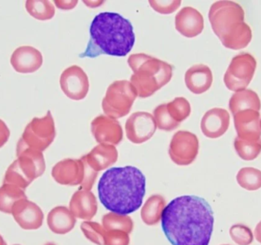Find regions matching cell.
Listing matches in <instances>:
<instances>
[{
	"mask_svg": "<svg viewBox=\"0 0 261 245\" xmlns=\"http://www.w3.org/2000/svg\"><path fill=\"white\" fill-rule=\"evenodd\" d=\"M161 226L173 245H208L214 215L206 200L196 195H182L164 209Z\"/></svg>",
	"mask_w": 261,
	"mask_h": 245,
	"instance_id": "cell-1",
	"label": "cell"
},
{
	"mask_svg": "<svg viewBox=\"0 0 261 245\" xmlns=\"http://www.w3.org/2000/svg\"><path fill=\"white\" fill-rule=\"evenodd\" d=\"M145 192V176L135 166L108 169L98 184L101 203L106 209L120 215H128L139 209Z\"/></svg>",
	"mask_w": 261,
	"mask_h": 245,
	"instance_id": "cell-2",
	"label": "cell"
},
{
	"mask_svg": "<svg viewBox=\"0 0 261 245\" xmlns=\"http://www.w3.org/2000/svg\"><path fill=\"white\" fill-rule=\"evenodd\" d=\"M90 35L81 58H96L101 55L124 57L135 42L132 23L117 12H104L96 15L90 26Z\"/></svg>",
	"mask_w": 261,
	"mask_h": 245,
	"instance_id": "cell-3",
	"label": "cell"
},
{
	"mask_svg": "<svg viewBox=\"0 0 261 245\" xmlns=\"http://www.w3.org/2000/svg\"><path fill=\"white\" fill-rule=\"evenodd\" d=\"M208 19L213 32L228 49H244L252 39V31L245 23V11L236 2L224 0L213 3Z\"/></svg>",
	"mask_w": 261,
	"mask_h": 245,
	"instance_id": "cell-4",
	"label": "cell"
},
{
	"mask_svg": "<svg viewBox=\"0 0 261 245\" xmlns=\"http://www.w3.org/2000/svg\"><path fill=\"white\" fill-rule=\"evenodd\" d=\"M128 64L133 71L130 82L139 98L152 96L168 84L173 76L171 64L147 54H132Z\"/></svg>",
	"mask_w": 261,
	"mask_h": 245,
	"instance_id": "cell-5",
	"label": "cell"
},
{
	"mask_svg": "<svg viewBox=\"0 0 261 245\" xmlns=\"http://www.w3.org/2000/svg\"><path fill=\"white\" fill-rule=\"evenodd\" d=\"M15 160L6 170L3 183L12 184L25 190L29 185L44 174L45 160L42 152L34 149H16Z\"/></svg>",
	"mask_w": 261,
	"mask_h": 245,
	"instance_id": "cell-6",
	"label": "cell"
},
{
	"mask_svg": "<svg viewBox=\"0 0 261 245\" xmlns=\"http://www.w3.org/2000/svg\"><path fill=\"white\" fill-rule=\"evenodd\" d=\"M99 172L93 170L82 157L78 160L65 159L58 162L51 171L54 180L63 186H80L90 191Z\"/></svg>",
	"mask_w": 261,
	"mask_h": 245,
	"instance_id": "cell-7",
	"label": "cell"
},
{
	"mask_svg": "<svg viewBox=\"0 0 261 245\" xmlns=\"http://www.w3.org/2000/svg\"><path fill=\"white\" fill-rule=\"evenodd\" d=\"M56 137L53 116L50 110L43 118H35L26 126L17 143L16 149H31L43 152L50 146Z\"/></svg>",
	"mask_w": 261,
	"mask_h": 245,
	"instance_id": "cell-8",
	"label": "cell"
},
{
	"mask_svg": "<svg viewBox=\"0 0 261 245\" xmlns=\"http://www.w3.org/2000/svg\"><path fill=\"white\" fill-rule=\"evenodd\" d=\"M136 90L130 81L118 80L112 83L102 99L104 114L113 119L123 118L129 114L136 99Z\"/></svg>",
	"mask_w": 261,
	"mask_h": 245,
	"instance_id": "cell-9",
	"label": "cell"
},
{
	"mask_svg": "<svg viewBox=\"0 0 261 245\" xmlns=\"http://www.w3.org/2000/svg\"><path fill=\"white\" fill-rule=\"evenodd\" d=\"M257 68L255 58L249 53H241L231 59L224 75L227 88L233 92L245 90L254 77Z\"/></svg>",
	"mask_w": 261,
	"mask_h": 245,
	"instance_id": "cell-10",
	"label": "cell"
},
{
	"mask_svg": "<svg viewBox=\"0 0 261 245\" xmlns=\"http://www.w3.org/2000/svg\"><path fill=\"white\" fill-rule=\"evenodd\" d=\"M199 139L190 131L179 130L172 137L169 155L178 166H189L199 153Z\"/></svg>",
	"mask_w": 261,
	"mask_h": 245,
	"instance_id": "cell-11",
	"label": "cell"
},
{
	"mask_svg": "<svg viewBox=\"0 0 261 245\" xmlns=\"http://www.w3.org/2000/svg\"><path fill=\"white\" fill-rule=\"evenodd\" d=\"M60 85L67 98L73 101H81L84 99L88 94L90 81L82 68L72 65L61 74Z\"/></svg>",
	"mask_w": 261,
	"mask_h": 245,
	"instance_id": "cell-12",
	"label": "cell"
},
{
	"mask_svg": "<svg viewBox=\"0 0 261 245\" xmlns=\"http://www.w3.org/2000/svg\"><path fill=\"white\" fill-rule=\"evenodd\" d=\"M156 128L154 118L147 112H135L125 123L127 138L135 144H141L150 140L156 132Z\"/></svg>",
	"mask_w": 261,
	"mask_h": 245,
	"instance_id": "cell-13",
	"label": "cell"
},
{
	"mask_svg": "<svg viewBox=\"0 0 261 245\" xmlns=\"http://www.w3.org/2000/svg\"><path fill=\"white\" fill-rule=\"evenodd\" d=\"M91 132L99 144L116 146L123 138V129L120 123L107 115H99L92 121Z\"/></svg>",
	"mask_w": 261,
	"mask_h": 245,
	"instance_id": "cell-14",
	"label": "cell"
},
{
	"mask_svg": "<svg viewBox=\"0 0 261 245\" xmlns=\"http://www.w3.org/2000/svg\"><path fill=\"white\" fill-rule=\"evenodd\" d=\"M12 215L17 224L24 230H37L42 226L44 213L41 208L28 198L15 203Z\"/></svg>",
	"mask_w": 261,
	"mask_h": 245,
	"instance_id": "cell-15",
	"label": "cell"
},
{
	"mask_svg": "<svg viewBox=\"0 0 261 245\" xmlns=\"http://www.w3.org/2000/svg\"><path fill=\"white\" fill-rule=\"evenodd\" d=\"M10 63L14 70L18 73H34L42 65L43 56L35 48L21 46L14 51Z\"/></svg>",
	"mask_w": 261,
	"mask_h": 245,
	"instance_id": "cell-16",
	"label": "cell"
},
{
	"mask_svg": "<svg viewBox=\"0 0 261 245\" xmlns=\"http://www.w3.org/2000/svg\"><path fill=\"white\" fill-rule=\"evenodd\" d=\"M175 27L184 36L194 38L203 31V16L195 8L186 6L175 16Z\"/></svg>",
	"mask_w": 261,
	"mask_h": 245,
	"instance_id": "cell-17",
	"label": "cell"
},
{
	"mask_svg": "<svg viewBox=\"0 0 261 245\" xmlns=\"http://www.w3.org/2000/svg\"><path fill=\"white\" fill-rule=\"evenodd\" d=\"M230 124V115L228 110L215 107L208 110L202 117L201 129L208 138L216 139L222 137L228 130Z\"/></svg>",
	"mask_w": 261,
	"mask_h": 245,
	"instance_id": "cell-18",
	"label": "cell"
},
{
	"mask_svg": "<svg viewBox=\"0 0 261 245\" xmlns=\"http://www.w3.org/2000/svg\"><path fill=\"white\" fill-rule=\"evenodd\" d=\"M234 127L239 138L246 140L260 139V115L254 110H245L234 115Z\"/></svg>",
	"mask_w": 261,
	"mask_h": 245,
	"instance_id": "cell-19",
	"label": "cell"
},
{
	"mask_svg": "<svg viewBox=\"0 0 261 245\" xmlns=\"http://www.w3.org/2000/svg\"><path fill=\"white\" fill-rule=\"evenodd\" d=\"M70 210L75 218L91 220L98 210V203L93 192L80 189L74 192L70 202Z\"/></svg>",
	"mask_w": 261,
	"mask_h": 245,
	"instance_id": "cell-20",
	"label": "cell"
},
{
	"mask_svg": "<svg viewBox=\"0 0 261 245\" xmlns=\"http://www.w3.org/2000/svg\"><path fill=\"white\" fill-rule=\"evenodd\" d=\"M186 86L195 95L207 92L213 81V72L208 66L203 64H194L186 72Z\"/></svg>",
	"mask_w": 261,
	"mask_h": 245,
	"instance_id": "cell-21",
	"label": "cell"
},
{
	"mask_svg": "<svg viewBox=\"0 0 261 245\" xmlns=\"http://www.w3.org/2000/svg\"><path fill=\"white\" fill-rule=\"evenodd\" d=\"M119 153L116 146L109 144H99L88 154L82 157L87 164L96 172L107 169L117 162Z\"/></svg>",
	"mask_w": 261,
	"mask_h": 245,
	"instance_id": "cell-22",
	"label": "cell"
},
{
	"mask_svg": "<svg viewBox=\"0 0 261 245\" xmlns=\"http://www.w3.org/2000/svg\"><path fill=\"white\" fill-rule=\"evenodd\" d=\"M47 222L52 232L65 235L73 230L76 220L70 209L65 206H57L49 212Z\"/></svg>",
	"mask_w": 261,
	"mask_h": 245,
	"instance_id": "cell-23",
	"label": "cell"
},
{
	"mask_svg": "<svg viewBox=\"0 0 261 245\" xmlns=\"http://www.w3.org/2000/svg\"><path fill=\"white\" fill-rule=\"evenodd\" d=\"M260 108V98L251 89L236 92L230 98L229 109L233 116L242 110H254L259 112Z\"/></svg>",
	"mask_w": 261,
	"mask_h": 245,
	"instance_id": "cell-24",
	"label": "cell"
},
{
	"mask_svg": "<svg viewBox=\"0 0 261 245\" xmlns=\"http://www.w3.org/2000/svg\"><path fill=\"white\" fill-rule=\"evenodd\" d=\"M166 207V200L162 195H153L147 198L141 209L143 222L147 226H155L161 221Z\"/></svg>",
	"mask_w": 261,
	"mask_h": 245,
	"instance_id": "cell-25",
	"label": "cell"
},
{
	"mask_svg": "<svg viewBox=\"0 0 261 245\" xmlns=\"http://www.w3.org/2000/svg\"><path fill=\"white\" fill-rule=\"evenodd\" d=\"M27 198L24 189L12 184H4L0 187V212L12 214L15 203Z\"/></svg>",
	"mask_w": 261,
	"mask_h": 245,
	"instance_id": "cell-26",
	"label": "cell"
},
{
	"mask_svg": "<svg viewBox=\"0 0 261 245\" xmlns=\"http://www.w3.org/2000/svg\"><path fill=\"white\" fill-rule=\"evenodd\" d=\"M25 9L29 15L41 21L51 19L55 15V6L47 0H28Z\"/></svg>",
	"mask_w": 261,
	"mask_h": 245,
	"instance_id": "cell-27",
	"label": "cell"
},
{
	"mask_svg": "<svg viewBox=\"0 0 261 245\" xmlns=\"http://www.w3.org/2000/svg\"><path fill=\"white\" fill-rule=\"evenodd\" d=\"M102 222L106 231H123L129 235L133 230V221L127 215L110 212L102 217Z\"/></svg>",
	"mask_w": 261,
	"mask_h": 245,
	"instance_id": "cell-28",
	"label": "cell"
},
{
	"mask_svg": "<svg viewBox=\"0 0 261 245\" xmlns=\"http://www.w3.org/2000/svg\"><path fill=\"white\" fill-rule=\"evenodd\" d=\"M234 149L238 155L246 161L255 160L261 152V138L257 140H246L234 139Z\"/></svg>",
	"mask_w": 261,
	"mask_h": 245,
	"instance_id": "cell-29",
	"label": "cell"
},
{
	"mask_svg": "<svg viewBox=\"0 0 261 245\" xmlns=\"http://www.w3.org/2000/svg\"><path fill=\"white\" fill-rule=\"evenodd\" d=\"M241 187L248 191L258 190L261 188V171L254 167L242 168L236 176Z\"/></svg>",
	"mask_w": 261,
	"mask_h": 245,
	"instance_id": "cell-30",
	"label": "cell"
},
{
	"mask_svg": "<svg viewBox=\"0 0 261 245\" xmlns=\"http://www.w3.org/2000/svg\"><path fill=\"white\" fill-rule=\"evenodd\" d=\"M166 105L170 118L179 124L187 119L191 114L190 102L182 97L175 98L173 101L166 104Z\"/></svg>",
	"mask_w": 261,
	"mask_h": 245,
	"instance_id": "cell-31",
	"label": "cell"
},
{
	"mask_svg": "<svg viewBox=\"0 0 261 245\" xmlns=\"http://www.w3.org/2000/svg\"><path fill=\"white\" fill-rule=\"evenodd\" d=\"M81 231L87 239L97 245H105L106 230L103 226L94 221H84Z\"/></svg>",
	"mask_w": 261,
	"mask_h": 245,
	"instance_id": "cell-32",
	"label": "cell"
},
{
	"mask_svg": "<svg viewBox=\"0 0 261 245\" xmlns=\"http://www.w3.org/2000/svg\"><path fill=\"white\" fill-rule=\"evenodd\" d=\"M153 116L156 121V126L161 130L172 131L176 129L180 125L170 118L167 112L166 104L158 106L153 110Z\"/></svg>",
	"mask_w": 261,
	"mask_h": 245,
	"instance_id": "cell-33",
	"label": "cell"
},
{
	"mask_svg": "<svg viewBox=\"0 0 261 245\" xmlns=\"http://www.w3.org/2000/svg\"><path fill=\"white\" fill-rule=\"evenodd\" d=\"M229 233L231 239L239 245H250L254 240L251 229L244 225H234L230 229Z\"/></svg>",
	"mask_w": 261,
	"mask_h": 245,
	"instance_id": "cell-34",
	"label": "cell"
},
{
	"mask_svg": "<svg viewBox=\"0 0 261 245\" xmlns=\"http://www.w3.org/2000/svg\"><path fill=\"white\" fill-rule=\"evenodd\" d=\"M148 3L158 13L169 15L177 10L182 2L181 0H149Z\"/></svg>",
	"mask_w": 261,
	"mask_h": 245,
	"instance_id": "cell-35",
	"label": "cell"
},
{
	"mask_svg": "<svg viewBox=\"0 0 261 245\" xmlns=\"http://www.w3.org/2000/svg\"><path fill=\"white\" fill-rule=\"evenodd\" d=\"M129 235L123 231H106L105 245H129Z\"/></svg>",
	"mask_w": 261,
	"mask_h": 245,
	"instance_id": "cell-36",
	"label": "cell"
},
{
	"mask_svg": "<svg viewBox=\"0 0 261 245\" xmlns=\"http://www.w3.org/2000/svg\"><path fill=\"white\" fill-rule=\"evenodd\" d=\"M10 137V131L4 121L0 120V148L3 147Z\"/></svg>",
	"mask_w": 261,
	"mask_h": 245,
	"instance_id": "cell-37",
	"label": "cell"
},
{
	"mask_svg": "<svg viewBox=\"0 0 261 245\" xmlns=\"http://www.w3.org/2000/svg\"><path fill=\"white\" fill-rule=\"evenodd\" d=\"M77 0H55V4L58 9L69 10L73 9L77 5Z\"/></svg>",
	"mask_w": 261,
	"mask_h": 245,
	"instance_id": "cell-38",
	"label": "cell"
},
{
	"mask_svg": "<svg viewBox=\"0 0 261 245\" xmlns=\"http://www.w3.org/2000/svg\"><path fill=\"white\" fill-rule=\"evenodd\" d=\"M254 235H255L256 239L261 244V221L257 225L254 231Z\"/></svg>",
	"mask_w": 261,
	"mask_h": 245,
	"instance_id": "cell-39",
	"label": "cell"
},
{
	"mask_svg": "<svg viewBox=\"0 0 261 245\" xmlns=\"http://www.w3.org/2000/svg\"><path fill=\"white\" fill-rule=\"evenodd\" d=\"M85 4H87L89 7L94 8L98 7V6H101L104 2L102 1H84V2Z\"/></svg>",
	"mask_w": 261,
	"mask_h": 245,
	"instance_id": "cell-40",
	"label": "cell"
},
{
	"mask_svg": "<svg viewBox=\"0 0 261 245\" xmlns=\"http://www.w3.org/2000/svg\"><path fill=\"white\" fill-rule=\"evenodd\" d=\"M0 245H7L1 235H0Z\"/></svg>",
	"mask_w": 261,
	"mask_h": 245,
	"instance_id": "cell-41",
	"label": "cell"
},
{
	"mask_svg": "<svg viewBox=\"0 0 261 245\" xmlns=\"http://www.w3.org/2000/svg\"><path fill=\"white\" fill-rule=\"evenodd\" d=\"M44 245H56V244H54V243H47V244H46Z\"/></svg>",
	"mask_w": 261,
	"mask_h": 245,
	"instance_id": "cell-42",
	"label": "cell"
},
{
	"mask_svg": "<svg viewBox=\"0 0 261 245\" xmlns=\"http://www.w3.org/2000/svg\"><path fill=\"white\" fill-rule=\"evenodd\" d=\"M260 129H261V120H260Z\"/></svg>",
	"mask_w": 261,
	"mask_h": 245,
	"instance_id": "cell-43",
	"label": "cell"
},
{
	"mask_svg": "<svg viewBox=\"0 0 261 245\" xmlns=\"http://www.w3.org/2000/svg\"><path fill=\"white\" fill-rule=\"evenodd\" d=\"M14 245H20V244H14Z\"/></svg>",
	"mask_w": 261,
	"mask_h": 245,
	"instance_id": "cell-44",
	"label": "cell"
},
{
	"mask_svg": "<svg viewBox=\"0 0 261 245\" xmlns=\"http://www.w3.org/2000/svg\"><path fill=\"white\" fill-rule=\"evenodd\" d=\"M224 245H228V244H224Z\"/></svg>",
	"mask_w": 261,
	"mask_h": 245,
	"instance_id": "cell-45",
	"label": "cell"
}]
</instances>
